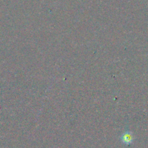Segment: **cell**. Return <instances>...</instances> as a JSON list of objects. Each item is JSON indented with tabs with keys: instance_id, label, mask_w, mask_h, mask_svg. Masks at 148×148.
<instances>
[{
	"instance_id": "obj_1",
	"label": "cell",
	"mask_w": 148,
	"mask_h": 148,
	"mask_svg": "<svg viewBox=\"0 0 148 148\" xmlns=\"http://www.w3.org/2000/svg\"><path fill=\"white\" fill-rule=\"evenodd\" d=\"M134 141V136L131 132H126L121 136V142L125 145H131Z\"/></svg>"
}]
</instances>
